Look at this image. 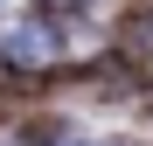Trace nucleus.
<instances>
[{
	"instance_id": "nucleus-1",
	"label": "nucleus",
	"mask_w": 153,
	"mask_h": 146,
	"mask_svg": "<svg viewBox=\"0 0 153 146\" xmlns=\"http://www.w3.org/2000/svg\"><path fill=\"white\" fill-rule=\"evenodd\" d=\"M7 63H21V70H42L49 56H56V35L42 28V21H21V28H7Z\"/></svg>"
},
{
	"instance_id": "nucleus-2",
	"label": "nucleus",
	"mask_w": 153,
	"mask_h": 146,
	"mask_svg": "<svg viewBox=\"0 0 153 146\" xmlns=\"http://www.w3.org/2000/svg\"><path fill=\"white\" fill-rule=\"evenodd\" d=\"M63 146H105V139H63Z\"/></svg>"
},
{
	"instance_id": "nucleus-3",
	"label": "nucleus",
	"mask_w": 153,
	"mask_h": 146,
	"mask_svg": "<svg viewBox=\"0 0 153 146\" xmlns=\"http://www.w3.org/2000/svg\"><path fill=\"white\" fill-rule=\"evenodd\" d=\"M7 7H14V0H0V14H7Z\"/></svg>"
}]
</instances>
